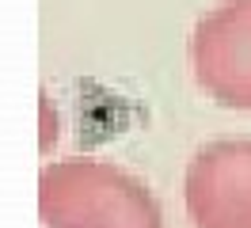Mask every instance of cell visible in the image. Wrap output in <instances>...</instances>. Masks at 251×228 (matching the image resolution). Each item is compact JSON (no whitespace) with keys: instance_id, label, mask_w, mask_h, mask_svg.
<instances>
[{"instance_id":"1","label":"cell","mask_w":251,"mask_h":228,"mask_svg":"<svg viewBox=\"0 0 251 228\" xmlns=\"http://www.w3.org/2000/svg\"><path fill=\"white\" fill-rule=\"evenodd\" d=\"M42 228H164L149 186L103 160H57L38 175Z\"/></svg>"},{"instance_id":"2","label":"cell","mask_w":251,"mask_h":228,"mask_svg":"<svg viewBox=\"0 0 251 228\" xmlns=\"http://www.w3.org/2000/svg\"><path fill=\"white\" fill-rule=\"evenodd\" d=\"M190 69L213 103L251 110V0H225L198 19Z\"/></svg>"},{"instance_id":"3","label":"cell","mask_w":251,"mask_h":228,"mask_svg":"<svg viewBox=\"0 0 251 228\" xmlns=\"http://www.w3.org/2000/svg\"><path fill=\"white\" fill-rule=\"evenodd\" d=\"M190 228H251V141H213L194 152L183 182Z\"/></svg>"},{"instance_id":"4","label":"cell","mask_w":251,"mask_h":228,"mask_svg":"<svg viewBox=\"0 0 251 228\" xmlns=\"http://www.w3.org/2000/svg\"><path fill=\"white\" fill-rule=\"evenodd\" d=\"M42 114H46V126H50V106L42 103ZM42 149H50V129H46V141H42Z\"/></svg>"}]
</instances>
